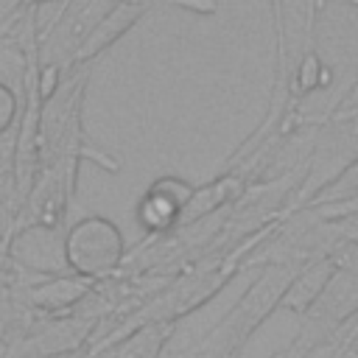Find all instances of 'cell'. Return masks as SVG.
Here are the masks:
<instances>
[{
    "label": "cell",
    "mask_w": 358,
    "mask_h": 358,
    "mask_svg": "<svg viewBox=\"0 0 358 358\" xmlns=\"http://www.w3.org/2000/svg\"><path fill=\"white\" fill-rule=\"evenodd\" d=\"M14 120V95L0 84V134L11 126Z\"/></svg>",
    "instance_id": "cell-6"
},
{
    "label": "cell",
    "mask_w": 358,
    "mask_h": 358,
    "mask_svg": "<svg viewBox=\"0 0 358 358\" xmlns=\"http://www.w3.org/2000/svg\"><path fill=\"white\" fill-rule=\"evenodd\" d=\"M11 257L34 271H48V274H62L67 266L64 255V238L53 227H31L20 232L11 243Z\"/></svg>",
    "instance_id": "cell-2"
},
{
    "label": "cell",
    "mask_w": 358,
    "mask_h": 358,
    "mask_svg": "<svg viewBox=\"0 0 358 358\" xmlns=\"http://www.w3.org/2000/svg\"><path fill=\"white\" fill-rule=\"evenodd\" d=\"M324 213H330V215H347V213H358V201H350V204H341V207H330V210H324Z\"/></svg>",
    "instance_id": "cell-7"
},
{
    "label": "cell",
    "mask_w": 358,
    "mask_h": 358,
    "mask_svg": "<svg viewBox=\"0 0 358 358\" xmlns=\"http://www.w3.org/2000/svg\"><path fill=\"white\" fill-rule=\"evenodd\" d=\"M350 201H358V162H352L347 171H341V173L319 193L322 210L341 207V204H350Z\"/></svg>",
    "instance_id": "cell-5"
},
{
    "label": "cell",
    "mask_w": 358,
    "mask_h": 358,
    "mask_svg": "<svg viewBox=\"0 0 358 358\" xmlns=\"http://www.w3.org/2000/svg\"><path fill=\"white\" fill-rule=\"evenodd\" d=\"M87 285H90V280H84L78 274L76 277H56L53 282L39 285L34 291L31 302L39 305V308H45V310H62V308L73 305L76 299H81V294L87 291Z\"/></svg>",
    "instance_id": "cell-4"
},
{
    "label": "cell",
    "mask_w": 358,
    "mask_h": 358,
    "mask_svg": "<svg viewBox=\"0 0 358 358\" xmlns=\"http://www.w3.org/2000/svg\"><path fill=\"white\" fill-rule=\"evenodd\" d=\"M185 201H190V187L182 185L179 179H162L143 199L140 221L145 227H151V229H162V227H168L182 213Z\"/></svg>",
    "instance_id": "cell-3"
},
{
    "label": "cell",
    "mask_w": 358,
    "mask_h": 358,
    "mask_svg": "<svg viewBox=\"0 0 358 358\" xmlns=\"http://www.w3.org/2000/svg\"><path fill=\"white\" fill-rule=\"evenodd\" d=\"M64 255L67 266L78 277H101L117 268L123 260V235L109 218L90 215L64 235Z\"/></svg>",
    "instance_id": "cell-1"
}]
</instances>
